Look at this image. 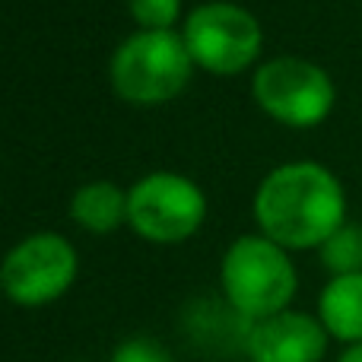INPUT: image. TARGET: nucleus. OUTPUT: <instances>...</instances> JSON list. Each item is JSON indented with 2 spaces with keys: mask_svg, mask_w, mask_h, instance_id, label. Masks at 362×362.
Segmentation results:
<instances>
[{
  "mask_svg": "<svg viewBox=\"0 0 362 362\" xmlns=\"http://www.w3.org/2000/svg\"><path fill=\"white\" fill-rule=\"evenodd\" d=\"M255 223L286 251L321 248L346 223L344 181L315 159H293L261 178L255 191Z\"/></svg>",
  "mask_w": 362,
  "mask_h": 362,
  "instance_id": "1",
  "label": "nucleus"
},
{
  "mask_svg": "<svg viewBox=\"0 0 362 362\" xmlns=\"http://www.w3.org/2000/svg\"><path fill=\"white\" fill-rule=\"evenodd\" d=\"M223 299L248 325L293 308L299 293V270L293 251L280 248L261 232L238 235L219 261Z\"/></svg>",
  "mask_w": 362,
  "mask_h": 362,
  "instance_id": "2",
  "label": "nucleus"
},
{
  "mask_svg": "<svg viewBox=\"0 0 362 362\" xmlns=\"http://www.w3.org/2000/svg\"><path fill=\"white\" fill-rule=\"evenodd\" d=\"M194 61L181 29L146 32L137 29L127 35L108 61V80L118 99L131 105H165L187 89Z\"/></svg>",
  "mask_w": 362,
  "mask_h": 362,
  "instance_id": "3",
  "label": "nucleus"
},
{
  "mask_svg": "<svg viewBox=\"0 0 362 362\" xmlns=\"http://www.w3.org/2000/svg\"><path fill=\"white\" fill-rule=\"evenodd\" d=\"M251 95L267 118L296 131L325 124L337 105L334 76L321 64L296 54H280L257 64L251 76Z\"/></svg>",
  "mask_w": 362,
  "mask_h": 362,
  "instance_id": "4",
  "label": "nucleus"
},
{
  "mask_svg": "<svg viewBox=\"0 0 362 362\" xmlns=\"http://www.w3.org/2000/svg\"><path fill=\"white\" fill-rule=\"evenodd\" d=\"M181 38L194 67L213 76H238L255 67L264 48V29L257 16L232 0H206L185 16Z\"/></svg>",
  "mask_w": 362,
  "mask_h": 362,
  "instance_id": "5",
  "label": "nucleus"
},
{
  "mask_svg": "<svg viewBox=\"0 0 362 362\" xmlns=\"http://www.w3.org/2000/svg\"><path fill=\"white\" fill-rule=\"evenodd\" d=\"M206 219V194L181 172H146L127 187V226L153 245H178Z\"/></svg>",
  "mask_w": 362,
  "mask_h": 362,
  "instance_id": "6",
  "label": "nucleus"
},
{
  "mask_svg": "<svg viewBox=\"0 0 362 362\" xmlns=\"http://www.w3.org/2000/svg\"><path fill=\"white\" fill-rule=\"evenodd\" d=\"M80 274V257L61 232H32L0 261V293L19 308H45L64 299Z\"/></svg>",
  "mask_w": 362,
  "mask_h": 362,
  "instance_id": "7",
  "label": "nucleus"
},
{
  "mask_svg": "<svg viewBox=\"0 0 362 362\" xmlns=\"http://www.w3.org/2000/svg\"><path fill=\"white\" fill-rule=\"evenodd\" d=\"M331 337L318 315L286 308L255 321L245 337V356L248 362H325Z\"/></svg>",
  "mask_w": 362,
  "mask_h": 362,
  "instance_id": "8",
  "label": "nucleus"
},
{
  "mask_svg": "<svg viewBox=\"0 0 362 362\" xmlns=\"http://www.w3.org/2000/svg\"><path fill=\"white\" fill-rule=\"evenodd\" d=\"M318 321L340 346L362 344V274H340L321 286Z\"/></svg>",
  "mask_w": 362,
  "mask_h": 362,
  "instance_id": "9",
  "label": "nucleus"
},
{
  "mask_svg": "<svg viewBox=\"0 0 362 362\" xmlns=\"http://www.w3.org/2000/svg\"><path fill=\"white\" fill-rule=\"evenodd\" d=\"M70 219L89 235H112L127 226V191L115 181H86L70 197Z\"/></svg>",
  "mask_w": 362,
  "mask_h": 362,
  "instance_id": "10",
  "label": "nucleus"
},
{
  "mask_svg": "<svg viewBox=\"0 0 362 362\" xmlns=\"http://www.w3.org/2000/svg\"><path fill=\"white\" fill-rule=\"evenodd\" d=\"M321 264L331 270V276L340 274H362V223L346 219L331 238L318 248Z\"/></svg>",
  "mask_w": 362,
  "mask_h": 362,
  "instance_id": "11",
  "label": "nucleus"
},
{
  "mask_svg": "<svg viewBox=\"0 0 362 362\" xmlns=\"http://www.w3.org/2000/svg\"><path fill=\"white\" fill-rule=\"evenodd\" d=\"M137 29L146 32H169L181 19V0H127Z\"/></svg>",
  "mask_w": 362,
  "mask_h": 362,
  "instance_id": "12",
  "label": "nucleus"
},
{
  "mask_svg": "<svg viewBox=\"0 0 362 362\" xmlns=\"http://www.w3.org/2000/svg\"><path fill=\"white\" fill-rule=\"evenodd\" d=\"M108 362H172L169 350L153 337H131L112 350Z\"/></svg>",
  "mask_w": 362,
  "mask_h": 362,
  "instance_id": "13",
  "label": "nucleus"
},
{
  "mask_svg": "<svg viewBox=\"0 0 362 362\" xmlns=\"http://www.w3.org/2000/svg\"><path fill=\"white\" fill-rule=\"evenodd\" d=\"M334 362H362V344L344 346V350L337 353V359H334Z\"/></svg>",
  "mask_w": 362,
  "mask_h": 362,
  "instance_id": "14",
  "label": "nucleus"
},
{
  "mask_svg": "<svg viewBox=\"0 0 362 362\" xmlns=\"http://www.w3.org/2000/svg\"><path fill=\"white\" fill-rule=\"evenodd\" d=\"M0 296H4V293H0Z\"/></svg>",
  "mask_w": 362,
  "mask_h": 362,
  "instance_id": "15",
  "label": "nucleus"
}]
</instances>
